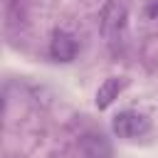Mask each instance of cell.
Masks as SVG:
<instances>
[{
    "label": "cell",
    "instance_id": "cell-3",
    "mask_svg": "<svg viewBox=\"0 0 158 158\" xmlns=\"http://www.w3.org/2000/svg\"><path fill=\"white\" fill-rule=\"evenodd\" d=\"M79 151L84 158H114V148L104 133H84L79 138Z\"/></svg>",
    "mask_w": 158,
    "mask_h": 158
},
{
    "label": "cell",
    "instance_id": "cell-4",
    "mask_svg": "<svg viewBox=\"0 0 158 158\" xmlns=\"http://www.w3.org/2000/svg\"><path fill=\"white\" fill-rule=\"evenodd\" d=\"M77 49H79L77 40L69 32H64V30H57L52 35V40H49V54L57 62H72L77 57Z\"/></svg>",
    "mask_w": 158,
    "mask_h": 158
},
{
    "label": "cell",
    "instance_id": "cell-2",
    "mask_svg": "<svg viewBox=\"0 0 158 158\" xmlns=\"http://www.w3.org/2000/svg\"><path fill=\"white\" fill-rule=\"evenodd\" d=\"M148 126H151L148 118L136 111H118L111 121V131L118 138H138L148 131Z\"/></svg>",
    "mask_w": 158,
    "mask_h": 158
},
{
    "label": "cell",
    "instance_id": "cell-1",
    "mask_svg": "<svg viewBox=\"0 0 158 158\" xmlns=\"http://www.w3.org/2000/svg\"><path fill=\"white\" fill-rule=\"evenodd\" d=\"M126 17H128L126 0H106V5H104L101 12H99V27H101V35H104L106 40L118 37V32H121L123 25H126Z\"/></svg>",
    "mask_w": 158,
    "mask_h": 158
},
{
    "label": "cell",
    "instance_id": "cell-5",
    "mask_svg": "<svg viewBox=\"0 0 158 158\" xmlns=\"http://www.w3.org/2000/svg\"><path fill=\"white\" fill-rule=\"evenodd\" d=\"M121 89H123V79H118V77H109V79H104V81L99 84V89H96V96H94L96 109H101V111L109 109V106L118 99Z\"/></svg>",
    "mask_w": 158,
    "mask_h": 158
},
{
    "label": "cell",
    "instance_id": "cell-6",
    "mask_svg": "<svg viewBox=\"0 0 158 158\" xmlns=\"http://www.w3.org/2000/svg\"><path fill=\"white\" fill-rule=\"evenodd\" d=\"M143 15L148 20H158V0H148L146 7H143Z\"/></svg>",
    "mask_w": 158,
    "mask_h": 158
}]
</instances>
